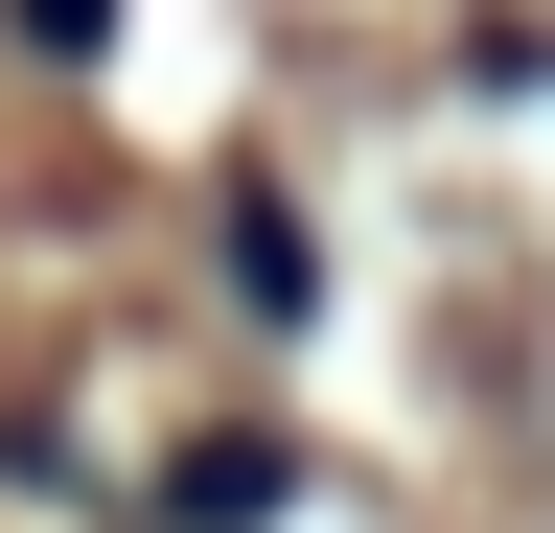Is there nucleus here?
Here are the masks:
<instances>
[{
  "label": "nucleus",
  "mask_w": 555,
  "mask_h": 533,
  "mask_svg": "<svg viewBox=\"0 0 555 533\" xmlns=\"http://www.w3.org/2000/svg\"><path fill=\"white\" fill-rule=\"evenodd\" d=\"M163 510H208V533H255V510H278V441H185V487H163Z\"/></svg>",
  "instance_id": "obj_1"
},
{
  "label": "nucleus",
  "mask_w": 555,
  "mask_h": 533,
  "mask_svg": "<svg viewBox=\"0 0 555 533\" xmlns=\"http://www.w3.org/2000/svg\"><path fill=\"white\" fill-rule=\"evenodd\" d=\"M24 47H47V71H93V47H116V0H24Z\"/></svg>",
  "instance_id": "obj_2"
}]
</instances>
